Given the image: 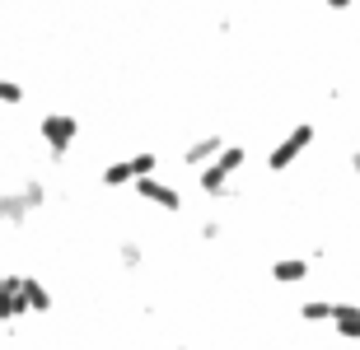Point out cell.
Returning <instances> with one entry per match:
<instances>
[{
	"label": "cell",
	"mask_w": 360,
	"mask_h": 350,
	"mask_svg": "<svg viewBox=\"0 0 360 350\" xmlns=\"http://www.w3.org/2000/svg\"><path fill=\"white\" fill-rule=\"evenodd\" d=\"M38 140L47 145L52 159H66V149L80 140V117H70V112H47V117H38Z\"/></svg>",
	"instance_id": "1"
},
{
	"label": "cell",
	"mask_w": 360,
	"mask_h": 350,
	"mask_svg": "<svg viewBox=\"0 0 360 350\" xmlns=\"http://www.w3.org/2000/svg\"><path fill=\"white\" fill-rule=\"evenodd\" d=\"M314 135H319V131H314V121H295L290 131H285L276 145H271L267 168H271V173H285V168H295V163H300V154L314 145Z\"/></svg>",
	"instance_id": "2"
},
{
	"label": "cell",
	"mask_w": 360,
	"mask_h": 350,
	"mask_svg": "<svg viewBox=\"0 0 360 350\" xmlns=\"http://www.w3.org/2000/svg\"><path fill=\"white\" fill-rule=\"evenodd\" d=\"M243 163H248V149H243V145H229L225 154H220V159H215V163H206V168H201V173H197L201 191L220 201V196H225V191H229V177L239 173Z\"/></svg>",
	"instance_id": "3"
},
{
	"label": "cell",
	"mask_w": 360,
	"mask_h": 350,
	"mask_svg": "<svg viewBox=\"0 0 360 350\" xmlns=\"http://www.w3.org/2000/svg\"><path fill=\"white\" fill-rule=\"evenodd\" d=\"M42 201H47V187L42 182H24L19 191H0V220L10 229H19L33 210H42Z\"/></svg>",
	"instance_id": "4"
},
{
	"label": "cell",
	"mask_w": 360,
	"mask_h": 350,
	"mask_svg": "<svg viewBox=\"0 0 360 350\" xmlns=\"http://www.w3.org/2000/svg\"><path fill=\"white\" fill-rule=\"evenodd\" d=\"M28 313V299H24V271H5L0 276V318L5 327L14 332V323Z\"/></svg>",
	"instance_id": "5"
},
{
	"label": "cell",
	"mask_w": 360,
	"mask_h": 350,
	"mask_svg": "<svg viewBox=\"0 0 360 350\" xmlns=\"http://www.w3.org/2000/svg\"><path fill=\"white\" fill-rule=\"evenodd\" d=\"M136 196H141V201H150V206H160V210H169V215H178V210H183V191L169 187L164 177H141V182H136Z\"/></svg>",
	"instance_id": "6"
},
{
	"label": "cell",
	"mask_w": 360,
	"mask_h": 350,
	"mask_svg": "<svg viewBox=\"0 0 360 350\" xmlns=\"http://www.w3.org/2000/svg\"><path fill=\"white\" fill-rule=\"evenodd\" d=\"M225 149H229V145H225V135H201V140H192V145L183 149V163L201 173V168H206V163H215L220 154H225Z\"/></svg>",
	"instance_id": "7"
},
{
	"label": "cell",
	"mask_w": 360,
	"mask_h": 350,
	"mask_svg": "<svg viewBox=\"0 0 360 350\" xmlns=\"http://www.w3.org/2000/svg\"><path fill=\"white\" fill-rule=\"evenodd\" d=\"M267 276L276 285H300V281H309V262L304 257H276V262L267 267Z\"/></svg>",
	"instance_id": "8"
},
{
	"label": "cell",
	"mask_w": 360,
	"mask_h": 350,
	"mask_svg": "<svg viewBox=\"0 0 360 350\" xmlns=\"http://www.w3.org/2000/svg\"><path fill=\"white\" fill-rule=\"evenodd\" d=\"M333 327H337V337H342V341H360V304H337Z\"/></svg>",
	"instance_id": "9"
},
{
	"label": "cell",
	"mask_w": 360,
	"mask_h": 350,
	"mask_svg": "<svg viewBox=\"0 0 360 350\" xmlns=\"http://www.w3.org/2000/svg\"><path fill=\"white\" fill-rule=\"evenodd\" d=\"M98 182L103 187H136V168H131V159H112V163H103V173H98Z\"/></svg>",
	"instance_id": "10"
},
{
	"label": "cell",
	"mask_w": 360,
	"mask_h": 350,
	"mask_svg": "<svg viewBox=\"0 0 360 350\" xmlns=\"http://www.w3.org/2000/svg\"><path fill=\"white\" fill-rule=\"evenodd\" d=\"M24 299H28V313H52V290L28 271H24Z\"/></svg>",
	"instance_id": "11"
},
{
	"label": "cell",
	"mask_w": 360,
	"mask_h": 350,
	"mask_svg": "<svg viewBox=\"0 0 360 350\" xmlns=\"http://www.w3.org/2000/svg\"><path fill=\"white\" fill-rule=\"evenodd\" d=\"M333 299H309V304H300V323H333Z\"/></svg>",
	"instance_id": "12"
},
{
	"label": "cell",
	"mask_w": 360,
	"mask_h": 350,
	"mask_svg": "<svg viewBox=\"0 0 360 350\" xmlns=\"http://www.w3.org/2000/svg\"><path fill=\"white\" fill-rule=\"evenodd\" d=\"M117 262L127 271H136L141 262H146V248H141V243H122V248H117Z\"/></svg>",
	"instance_id": "13"
},
{
	"label": "cell",
	"mask_w": 360,
	"mask_h": 350,
	"mask_svg": "<svg viewBox=\"0 0 360 350\" xmlns=\"http://www.w3.org/2000/svg\"><path fill=\"white\" fill-rule=\"evenodd\" d=\"M0 103H5V108H19V103H24V84L19 80H0Z\"/></svg>",
	"instance_id": "14"
},
{
	"label": "cell",
	"mask_w": 360,
	"mask_h": 350,
	"mask_svg": "<svg viewBox=\"0 0 360 350\" xmlns=\"http://www.w3.org/2000/svg\"><path fill=\"white\" fill-rule=\"evenodd\" d=\"M131 168H136V182H141V177H155V168H160V154H131Z\"/></svg>",
	"instance_id": "15"
},
{
	"label": "cell",
	"mask_w": 360,
	"mask_h": 350,
	"mask_svg": "<svg viewBox=\"0 0 360 350\" xmlns=\"http://www.w3.org/2000/svg\"><path fill=\"white\" fill-rule=\"evenodd\" d=\"M220 229H225L220 220H206V224H201V238H206V243H215V238H220Z\"/></svg>",
	"instance_id": "16"
},
{
	"label": "cell",
	"mask_w": 360,
	"mask_h": 350,
	"mask_svg": "<svg viewBox=\"0 0 360 350\" xmlns=\"http://www.w3.org/2000/svg\"><path fill=\"white\" fill-rule=\"evenodd\" d=\"M323 5H328V10H351L356 0H323Z\"/></svg>",
	"instance_id": "17"
},
{
	"label": "cell",
	"mask_w": 360,
	"mask_h": 350,
	"mask_svg": "<svg viewBox=\"0 0 360 350\" xmlns=\"http://www.w3.org/2000/svg\"><path fill=\"white\" fill-rule=\"evenodd\" d=\"M351 173L360 177V149H351Z\"/></svg>",
	"instance_id": "18"
},
{
	"label": "cell",
	"mask_w": 360,
	"mask_h": 350,
	"mask_svg": "<svg viewBox=\"0 0 360 350\" xmlns=\"http://www.w3.org/2000/svg\"><path fill=\"white\" fill-rule=\"evenodd\" d=\"M174 350H187V346H174Z\"/></svg>",
	"instance_id": "19"
}]
</instances>
